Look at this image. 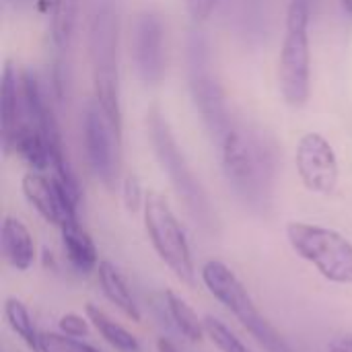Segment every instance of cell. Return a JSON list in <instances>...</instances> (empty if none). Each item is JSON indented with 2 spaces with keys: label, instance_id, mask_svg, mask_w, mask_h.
<instances>
[{
  "label": "cell",
  "instance_id": "cell-3",
  "mask_svg": "<svg viewBox=\"0 0 352 352\" xmlns=\"http://www.w3.org/2000/svg\"><path fill=\"white\" fill-rule=\"evenodd\" d=\"M200 278L208 293L256 338L266 352H295L285 336L264 318L237 274L219 260H208L200 268Z\"/></svg>",
  "mask_w": 352,
  "mask_h": 352
},
{
  "label": "cell",
  "instance_id": "cell-27",
  "mask_svg": "<svg viewBox=\"0 0 352 352\" xmlns=\"http://www.w3.org/2000/svg\"><path fill=\"white\" fill-rule=\"evenodd\" d=\"M184 2H186V10H188L190 19L196 25L204 23L214 12V8L219 4V0H184Z\"/></svg>",
  "mask_w": 352,
  "mask_h": 352
},
{
  "label": "cell",
  "instance_id": "cell-2",
  "mask_svg": "<svg viewBox=\"0 0 352 352\" xmlns=\"http://www.w3.org/2000/svg\"><path fill=\"white\" fill-rule=\"evenodd\" d=\"M89 56L93 72L95 101L103 109L118 140L122 142V95L118 66V14L111 4L95 8L89 27Z\"/></svg>",
  "mask_w": 352,
  "mask_h": 352
},
{
  "label": "cell",
  "instance_id": "cell-26",
  "mask_svg": "<svg viewBox=\"0 0 352 352\" xmlns=\"http://www.w3.org/2000/svg\"><path fill=\"white\" fill-rule=\"evenodd\" d=\"M89 318H82L78 314H64L60 320H58V330L66 336H72V338H87L89 336Z\"/></svg>",
  "mask_w": 352,
  "mask_h": 352
},
{
  "label": "cell",
  "instance_id": "cell-8",
  "mask_svg": "<svg viewBox=\"0 0 352 352\" xmlns=\"http://www.w3.org/2000/svg\"><path fill=\"white\" fill-rule=\"evenodd\" d=\"M144 229L155 254L161 262L186 285L196 283V266L192 258V250L186 237L182 223L177 221L175 212L171 210L165 196L159 192H146L144 200Z\"/></svg>",
  "mask_w": 352,
  "mask_h": 352
},
{
  "label": "cell",
  "instance_id": "cell-12",
  "mask_svg": "<svg viewBox=\"0 0 352 352\" xmlns=\"http://www.w3.org/2000/svg\"><path fill=\"white\" fill-rule=\"evenodd\" d=\"M21 190L25 200L35 208V212L45 223L60 229L68 221L78 219V202L54 177L47 179L39 171L25 173Z\"/></svg>",
  "mask_w": 352,
  "mask_h": 352
},
{
  "label": "cell",
  "instance_id": "cell-30",
  "mask_svg": "<svg viewBox=\"0 0 352 352\" xmlns=\"http://www.w3.org/2000/svg\"><path fill=\"white\" fill-rule=\"evenodd\" d=\"M340 4H342V8H344V12L352 16V0H340Z\"/></svg>",
  "mask_w": 352,
  "mask_h": 352
},
{
  "label": "cell",
  "instance_id": "cell-16",
  "mask_svg": "<svg viewBox=\"0 0 352 352\" xmlns=\"http://www.w3.org/2000/svg\"><path fill=\"white\" fill-rule=\"evenodd\" d=\"M97 280L101 287V293L105 295V299L116 305L128 320L132 322H140V309L138 303L126 283V278L122 276V272L111 264V262H99L97 266Z\"/></svg>",
  "mask_w": 352,
  "mask_h": 352
},
{
  "label": "cell",
  "instance_id": "cell-29",
  "mask_svg": "<svg viewBox=\"0 0 352 352\" xmlns=\"http://www.w3.org/2000/svg\"><path fill=\"white\" fill-rule=\"evenodd\" d=\"M157 352H179V351H177V346H175L171 340H167V338H159V340H157Z\"/></svg>",
  "mask_w": 352,
  "mask_h": 352
},
{
  "label": "cell",
  "instance_id": "cell-10",
  "mask_svg": "<svg viewBox=\"0 0 352 352\" xmlns=\"http://www.w3.org/2000/svg\"><path fill=\"white\" fill-rule=\"evenodd\" d=\"M295 165L303 186L322 196H330L340 179L338 157L334 146L318 132H307L299 138Z\"/></svg>",
  "mask_w": 352,
  "mask_h": 352
},
{
  "label": "cell",
  "instance_id": "cell-20",
  "mask_svg": "<svg viewBox=\"0 0 352 352\" xmlns=\"http://www.w3.org/2000/svg\"><path fill=\"white\" fill-rule=\"evenodd\" d=\"M78 19V0H52L50 33L56 50H68Z\"/></svg>",
  "mask_w": 352,
  "mask_h": 352
},
{
  "label": "cell",
  "instance_id": "cell-6",
  "mask_svg": "<svg viewBox=\"0 0 352 352\" xmlns=\"http://www.w3.org/2000/svg\"><path fill=\"white\" fill-rule=\"evenodd\" d=\"M311 0H291L287 10V33L278 60V87L291 107H303L311 95V50H309Z\"/></svg>",
  "mask_w": 352,
  "mask_h": 352
},
{
  "label": "cell",
  "instance_id": "cell-23",
  "mask_svg": "<svg viewBox=\"0 0 352 352\" xmlns=\"http://www.w3.org/2000/svg\"><path fill=\"white\" fill-rule=\"evenodd\" d=\"M39 349L41 352H99L80 338H72L62 332H41Z\"/></svg>",
  "mask_w": 352,
  "mask_h": 352
},
{
  "label": "cell",
  "instance_id": "cell-25",
  "mask_svg": "<svg viewBox=\"0 0 352 352\" xmlns=\"http://www.w3.org/2000/svg\"><path fill=\"white\" fill-rule=\"evenodd\" d=\"M52 91L54 97L58 101H66L68 93H70V72H68V64L58 58L52 64Z\"/></svg>",
  "mask_w": 352,
  "mask_h": 352
},
{
  "label": "cell",
  "instance_id": "cell-28",
  "mask_svg": "<svg viewBox=\"0 0 352 352\" xmlns=\"http://www.w3.org/2000/svg\"><path fill=\"white\" fill-rule=\"evenodd\" d=\"M328 352H352V334L338 336L328 344Z\"/></svg>",
  "mask_w": 352,
  "mask_h": 352
},
{
  "label": "cell",
  "instance_id": "cell-14",
  "mask_svg": "<svg viewBox=\"0 0 352 352\" xmlns=\"http://www.w3.org/2000/svg\"><path fill=\"white\" fill-rule=\"evenodd\" d=\"M0 241L8 264L14 270L25 272L33 266L37 258V250H35L33 235L23 221H19L16 217H4L0 229Z\"/></svg>",
  "mask_w": 352,
  "mask_h": 352
},
{
  "label": "cell",
  "instance_id": "cell-19",
  "mask_svg": "<svg viewBox=\"0 0 352 352\" xmlns=\"http://www.w3.org/2000/svg\"><path fill=\"white\" fill-rule=\"evenodd\" d=\"M85 314H87L89 322L93 324V328L99 332V336H101L109 346H113L116 351L120 352L140 351L138 338H136L132 332H128L122 324H118L116 320H111L103 309H99V307L93 305V303H87Z\"/></svg>",
  "mask_w": 352,
  "mask_h": 352
},
{
  "label": "cell",
  "instance_id": "cell-5",
  "mask_svg": "<svg viewBox=\"0 0 352 352\" xmlns=\"http://www.w3.org/2000/svg\"><path fill=\"white\" fill-rule=\"evenodd\" d=\"M146 130H148V138H151L155 157L161 163L163 171L167 173L179 200H184L186 208L192 212V217L196 221H200L202 225H212L214 212H212L210 200H208L200 179L190 169L177 140L173 136V130L159 107H151L146 111Z\"/></svg>",
  "mask_w": 352,
  "mask_h": 352
},
{
  "label": "cell",
  "instance_id": "cell-21",
  "mask_svg": "<svg viewBox=\"0 0 352 352\" xmlns=\"http://www.w3.org/2000/svg\"><path fill=\"white\" fill-rule=\"evenodd\" d=\"M4 318L10 326V330L23 340V344L31 352H41L39 349V332L35 328V322L23 301L16 297H8L4 301Z\"/></svg>",
  "mask_w": 352,
  "mask_h": 352
},
{
  "label": "cell",
  "instance_id": "cell-9",
  "mask_svg": "<svg viewBox=\"0 0 352 352\" xmlns=\"http://www.w3.org/2000/svg\"><path fill=\"white\" fill-rule=\"evenodd\" d=\"M82 142L91 171L107 190H113L120 182L122 142L95 99L87 103L82 113Z\"/></svg>",
  "mask_w": 352,
  "mask_h": 352
},
{
  "label": "cell",
  "instance_id": "cell-18",
  "mask_svg": "<svg viewBox=\"0 0 352 352\" xmlns=\"http://www.w3.org/2000/svg\"><path fill=\"white\" fill-rule=\"evenodd\" d=\"M163 299H165V309L171 322L175 324V328L179 330V334L190 342H200L206 336V330H204V320L198 318L196 309L173 289H165Z\"/></svg>",
  "mask_w": 352,
  "mask_h": 352
},
{
  "label": "cell",
  "instance_id": "cell-7",
  "mask_svg": "<svg viewBox=\"0 0 352 352\" xmlns=\"http://www.w3.org/2000/svg\"><path fill=\"white\" fill-rule=\"evenodd\" d=\"M287 239L293 252L309 262L326 280L334 285H352V241L340 231L293 221L287 225Z\"/></svg>",
  "mask_w": 352,
  "mask_h": 352
},
{
  "label": "cell",
  "instance_id": "cell-13",
  "mask_svg": "<svg viewBox=\"0 0 352 352\" xmlns=\"http://www.w3.org/2000/svg\"><path fill=\"white\" fill-rule=\"evenodd\" d=\"M23 93H21V76H16L10 62L4 64L0 76V144L2 153L10 155L14 138L25 124L21 120L23 113Z\"/></svg>",
  "mask_w": 352,
  "mask_h": 352
},
{
  "label": "cell",
  "instance_id": "cell-24",
  "mask_svg": "<svg viewBox=\"0 0 352 352\" xmlns=\"http://www.w3.org/2000/svg\"><path fill=\"white\" fill-rule=\"evenodd\" d=\"M122 200H124L126 210L132 212V214H136L138 210L144 208L146 194H144V190H142L140 179H138L134 173L126 175V179L122 182Z\"/></svg>",
  "mask_w": 352,
  "mask_h": 352
},
{
  "label": "cell",
  "instance_id": "cell-1",
  "mask_svg": "<svg viewBox=\"0 0 352 352\" xmlns=\"http://www.w3.org/2000/svg\"><path fill=\"white\" fill-rule=\"evenodd\" d=\"M219 151L223 173L239 200L254 210H266L278 167L274 138L262 128L233 124Z\"/></svg>",
  "mask_w": 352,
  "mask_h": 352
},
{
  "label": "cell",
  "instance_id": "cell-15",
  "mask_svg": "<svg viewBox=\"0 0 352 352\" xmlns=\"http://www.w3.org/2000/svg\"><path fill=\"white\" fill-rule=\"evenodd\" d=\"M60 233H62V245H64L68 262L82 274L97 270V266H99L97 245H95L93 237L80 227L78 219L62 225Z\"/></svg>",
  "mask_w": 352,
  "mask_h": 352
},
{
  "label": "cell",
  "instance_id": "cell-11",
  "mask_svg": "<svg viewBox=\"0 0 352 352\" xmlns=\"http://www.w3.org/2000/svg\"><path fill=\"white\" fill-rule=\"evenodd\" d=\"M132 56L144 85H159L165 78V29L157 12H138L132 27Z\"/></svg>",
  "mask_w": 352,
  "mask_h": 352
},
{
  "label": "cell",
  "instance_id": "cell-22",
  "mask_svg": "<svg viewBox=\"0 0 352 352\" xmlns=\"http://www.w3.org/2000/svg\"><path fill=\"white\" fill-rule=\"evenodd\" d=\"M204 330L210 342L221 352H254L225 322H221L214 316L204 318Z\"/></svg>",
  "mask_w": 352,
  "mask_h": 352
},
{
  "label": "cell",
  "instance_id": "cell-4",
  "mask_svg": "<svg viewBox=\"0 0 352 352\" xmlns=\"http://www.w3.org/2000/svg\"><path fill=\"white\" fill-rule=\"evenodd\" d=\"M206 37L192 29L186 41V62H188V89L194 101V107L210 134V138L221 144L229 130L233 128L231 111L227 105L225 89L210 70V52Z\"/></svg>",
  "mask_w": 352,
  "mask_h": 352
},
{
  "label": "cell",
  "instance_id": "cell-17",
  "mask_svg": "<svg viewBox=\"0 0 352 352\" xmlns=\"http://www.w3.org/2000/svg\"><path fill=\"white\" fill-rule=\"evenodd\" d=\"M12 153H16L33 171H45L47 167H52V155H50V146L43 138V134L39 132V128L31 122H25L14 138L12 144Z\"/></svg>",
  "mask_w": 352,
  "mask_h": 352
}]
</instances>
